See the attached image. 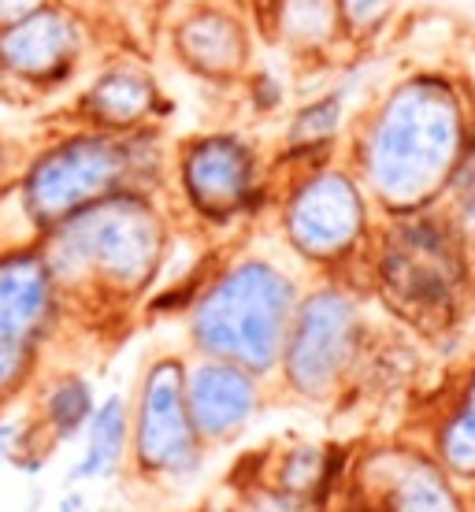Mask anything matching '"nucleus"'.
I'll return each mask as SVG.
<instances>
[{"instance_id": "18", "label": "nucleus", "mask_w": 475, "mask_h": 512, "mask_svg": "<svg viewBox=\"0 0 475 512\" xmlns=\"http://www.w3.org/2000/svg\"><path fill=\"white\" fill-rule=\"evenodd\" d=\"M49 449L41 446L38 431L26 412L15 416V409L0 412V468H15L23 475H38L49 464Z\"/></svg>"}, {"instance_id": "20", "label": "nucleus", "mask_w": 475, "mask_h": 512, "mask_svg": "<svg viewBox=\"0 0 475 512\" xmlns=\"http://www.w3.org/2000/svg\"><path fill=\"white\" fill-rule=\"evenodd\" d=\"M231 490H234L231 505H223L227 512H309L301 509L297 501L283 498L279 490H271L268 483H260L253 472H249V479H238Z\"/></svg>"}, {"instance_id": "2", "label": "nucleus", "mask_w": 475, "mask_h": 512, "mask_svg": "<svg viewBox=\"0 0 475 512\" xmlns=\"http://www.w3.org/2000/svg\"><path fill=\"white\" fill-rule=\"evenodd\" d=\"M67 301L119 305L149 290L167 256V219L149 193H112L38 238Z\"/></svg>"}, {"instance_id": "3", "label": "nucleus", "mask_w": 475, "mask_h": 512, "mask_svg": "<svg viewBox=\"0 0 475 512\" xmlns=\"http://www.w3.org/2000/svg\"><path fill=\"white\" fill-rule=\"evenodd\" d=\"M301 286L268 256L231 260L197 286L186 305L190 357L227 360L260 379H275Z\"/></svg>"}, {"instance_id": "13", "label": "nucleus", "mask_w": 475, "mask_h": 512, "mask_svg": "<svg viewBox=\"0 0 475 512\" xmlns=\"http://www.w3.org/2000/svg\"><path fill=\"white\" fill-rule=\"evenodd\" d=\"M349 453L323 442H290L260 453L253 464V475L283 498L297 501L309 512H334V498L346 494Z\"/></svg>"}, {"instance_id": "24", "label": "nucleus", "mask_w": 475, "mask_h": 512, "mask_svg": "<svg viewBox=\"0 0 475 512\" xmlns=\"http://www.w3.org/2000/svg\"><path fill=\"white\" fill-rule=\"evenodd\" d=\"M342 512H346V509H342Z\"/></svg>"}, {"instance_id": "8", "label": "nucleus", "mask_w": 475, "mask_h": 512, "mask_svg": "<svg viewBox=\"0 0 475 512\" xmlns=\"http://www.w3.org/2000/svg\"><path fill=\"white\" fill-rule=\"evenodd\" d=\"M130 405L127 472L145 487H186L205 472L208 449L186 409V357L160 353L145 364Z\"/></svg>"}, {"instance_id": "10", "label": "nucleus", "mask_w": 475, "mask_h": 512, "mask_svg": "<svg viewBox=\"0 0 475 512\" xmlns=\"http://www.w3.org/2000/svg\"><path fill=\"white\" fill-rule=\"evenodd\" d=\"M346 512H468V490L416 438H390L353 453Z\"/></svg>"}, {"instance_id": "14", "label": "nucleus", "mask_w": 475, "mask_h": 512, "mask_svg": "<svg viewBox=\"0 0 475 512\" xmlns=\"http://www.w3.org/2000/svg\"><path fill=\"white\" fill-rule=\"evenodd\" d=\"M412 438L435 457L464 490L475 483V353L461 360L453 379L427 401L424 423Z\"/></svg>"}, {"instance_id": "6", "label": "nucleus", "mask_w": 475, "mask_h": 512, "mask_svg": "<svg viewBox=\"0 0 475 512\" xmlns=\"http://www.w3.org/2000/svg\"><path fill=\"white\" fill-rule=\"evenodd\" d=\"M372 360V327L349 279H323L301 290L271 383L290 401L327 409L353 390Z\"/></svg>"}, {"instance_id": "12", "label": "nucleus", "mask_w": 475, "mask_h": 512, "mask_svg": "<svg viewBox=\"0 0 475 512\" xmlns=\"http://www.w3.org/2000/svg\"><path fill=\"white\" fill-rule=\"evenodd\" d=\"M271 383L238 364L186 357V409L205 449H227L268 409Z\"/></svg>"}, {"instance_id": "1", "label": "nucleus", "mask_w": 475, "mask_h": 512, "mask_svg": "<svg viewBox=\"0 0 475 512\" xmlns=\"http://www.w3.org/2000/svg\"><path fill=\"white\" fill-rule=\"evenodd\" d=\"M464 101L442 78H412L360 123L349 171L386 219L438 208L472 149Z\"/></svg>"}, {"instance_id": "5", "label": "nucleus", "mask_w": 475, "mask_h": 512, "mask_svg": "<svg viewBox=\"0 0 475 512\" xmlns=\"http://www.w3.org/2000/svg\"><path fill=\"white\" fill-rule=\"evenodd\" d=\"M160 179V160L145 153V130L112 138L82 130L41 149L19 179V216L41 238L56 223L112 193H149Z\"/></svg>"}, {"instance_id": "21", "label": "nucleus", "mask_w": 475, "mask_h": 512, "mask_svg": "<svg viewBox=\"0 0 475 512\" xmlns=\"http://www.w3.org/2000/svg\"><path fill=\"white\" fill-rule=\"evenodd\" d=\"M60 512H86V494L78 487H67V494L60 498Z\"/></svg>"}, {"instance_id": "15", "label": "nucleus", "mask_w": 475, "mask_h": 512, "mask_svg": "<svg viewBox=\"0 0 475 512\" xmlns=\"http://www.w3.org/2000/svg\"><path fill=\"white\" fill-rule=\"evenodd\" d=\"M97 401L101 397H97V386H93L90 375H82L78 368H49L34 383L23 405L34 431H38L41 446L56 453V449L82 442L93 412H97Z\"/></svg>"}, {"instance_id": "23", "label": "nucleus", "mask_w": 475, "mask_h": 512, "mask_svg": "<svg viewBox=\"0 0 475 512\" xmlns=\"http://www.w3.org/2000/svg\"><path fill=\"white\" fill-rule=\"evenodd\" d=\"M193 512H227V509H219V505H201V509H193Z\"/></svg>"}, {"instance_id": "17", "label": "nucleus", "mask_w": 475, "mask_h": 512, "mask_svg": "<svg viewBox=\"0 0 475 512\" xmlns=\"http://www.w3.org/2000/svg\"><path fill=\"white\" fill-rule=\"evenodd\" d=\"M78 457L67 472V487L86 483H112L119 472H127L130 453V405L127 394H104L97 401L86 435L78 442Z\"/></svg>"}, {"instance_id": "11", "label": "nucleus", "mask_w": 475, "mask_h": 512, "mask_svg": "<svg viewBox=\"0 0 475 512\" xmlns=\"http://www.w3.org/2000/svg\"><path fill=\"white\" fill-rule=\"evenodd\" d=\"M175 179L186 208L216 227L253 212L264 193V167L257 149L238 134H205L186 141Z\"/></svg>"}, {"instance_id": "16", "label": "nucleus", "mask_w": 475, "mask_h": 512, "mask_svg": "<svg viewBox=\"0 0 475 512\" xmlns=\"http://www.w3.org/2000/svg\"><path fill=\"white\" fill-rule=\"evenodd\" d=\"M78 112L97 134L127 138V134H138L160 112V101H156L153 82L145 75H138V71H108L86 90Z\"/></svg>"}, {"instance_id": "4", "label": "nucleus", "mask_w": 475, "mask_h": 512, "mask_svg": "<svg viewBox=\"0 0 475 512\" xmlns=\"http://www.w3.org/2000/svg\"><path fill=\"white\" fill-rule=\"evenodd\" d=\"M472 245L453 231L438 208L390 219L379 242H372V286L401 323L438 338L464 316Z\"/></svg>"}, {"instance_id": "7", "label": "nucleus", "mask_w": 475, "mask_h": 512, "mask_svg": "<svg viewBox=\"0 0 475 512\" xmlns=\"http://www.w3.org/2000/svg\"><path fill=\"white\" fill-rule=\"evenodd\" d=\"M279 231L309 268L346 279L372 253V201L349 167L309 164L279 205Z\"/></svg>"}, {"instance_id": "9", "label": "nucleus", "mask_w": 475, "mask_h": 512, "mask_svg": "<svg viewBox=\"0 0 475 512\" xmlns=\"http://www.w3.org/2000/svg\"><path fill=\"white\" fill-rule=\"evenodd\" d=\"M64 312L60 286L38 245L0 249V412L23 405L49 372Z\"/></svg>"}, {"instance_id": "19", "label": "nucleus", "mask_w": 475, "mask_h": 512, "mask_svg": "<svg viewBox=\"0 0 475 512\" xmlns=\"http://www.w3.org/2000/svg\"><path fill=\"white\" fill-rule=\"evenodd\" d=\"M438 212L450 219L453 231L475 249V141L472 149L464 153L461 167L453 171L450 186H446L442 201H438Z\"/></svg>"}, {"instance_id": "22", "label": "nucleus", "mask_w": 475, "mask_h": 512, "mask_svg": "<svg viewBox=\"0 0 475 512\" xmlns=\"http://www.w3.org/2000/svg\"><path fill=\"white\" fill-rule=\"evenodd\" d=\"M468 512H475V483L468 487Z\"/></svg>"}]
</instances>
